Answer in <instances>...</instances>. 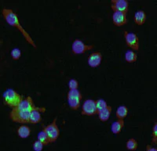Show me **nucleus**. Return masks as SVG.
I'll return each instance as SVG.
<instances>
[{"label":"nucleus","mask_w":157,"mask_h":151,"mask_svg":"<svg viewBox=\"0 0 157 151\" xmlns=\"http://www.w3.org/2000/svg\"><path fill=\"white\" fill-rule=\"evenodd\" d=\"M68 87H69V90H76L78 89V83L77 80L75 79H71L68 82Z\"/></svg>","instance_id":"393cba45"},{"label":"nucleus","mask_w":157,"mask_h":151,"mask_svg":"<svg viewBox=\"0 0 157 151\" xmlns=\"http://www.w3.org/2000/svg\"><path fill=\"white\" fill-rule=\"evenodd\" d=\"M43 132L47 134L51 142H54L60 135V130L57 124V117H55L53 122L43 128Z\"/></svg>","instance_id":"39448f33"},{"label":"nucleus","mask_w":157,"mask_h":151,"mask_svg":"<svg viewBox=\"0 0 157 151\" xmlns=\"http://www.w3.org/2000/svg\"><path fill=\"white\" fill-rule=\"evenodd\" d=\"M82 99V96L78 89L76 90H69L67 94V100L69 107L72 110H78L80 107L81 100Z\"/></svg>","instance_id":"20e7f679"},{"label":"nucleus","mask_w":157,"mask_h":151,"mask_svg":"<svg viewBox=\"0 0 157 151\" xmlns=\"http://www.w3.org/2000/svg\"><path fill=\"white\" fill-rule=\"evenodd\" d=\"M2 17H3L4 20H5L6 22L8 24L10 25L11 27L13 28H16L21 33L22 35H23L24 38L25 39V40H26V41H27L32 47H34L35 49L37 48L34 40L32 39L30 35H29V33L25 31V29L22 27L21 23H20L19 18H18L16 13L13 12V9H6V8H4V9H2Z\"/></svg>","instance_id":"f257e3e1"},{"label":"nucleus","mask_w":157,"mask_h":151,"mask_svg":"<svg viewBox=\"0 0 157 151\" xmlns=\"http://www.w3.org/2000/svg\"><path fill=\"white\" fill-rule=\"evenodd\" d=\"M146 151H157V149H156V148L152 147V146H150V145H147Z\"/></svg>","instance_id":"bb28decb"},{"label":"nucleus","mask_w":157,"mask_h":151,"mask_svg":"<svg viewBox=\"0 0 157 151\" xmlns=\"http://www.w3.org/2000/svg\"><path fill=\"white\" fill-rule=\"evenodd\" d=\"M29 117H30V113L19 110L17 107L12 108L11 112L10 113V118L11 121L20 124L29 123Z\"/></svg>","instance_id":"7ed1b4c3"},{"label":"nucleus","mask_w":157,"mask_h":151,"mask_svg":"<svg viewBox=\"0 0 157 151\" xmlns=\"http://www.w3.org/2000/svg\"><path fill=\"white\" fill-rule=\"evenodd\" d=\"M82 115L93 116L98 114L96 108V102L93 100H86L82 107Z\"/></svg>","instance_id":"6e6552de"},{"label":"nucleus","mask_w":157,"mask_h":151,"mask_svg":"<svg viewBox=\"0 0 157 151\" xmlns=\"http://www.w3.org/2000/svg\"><path fill=\"white\" fill-rule=\"evenodd\" d=\"M152 143L156 144L157 143V123L155 122L152 128Z\"/></svg>","instance_id":"b1692460"},{"label":"nucleus","mask_w":157,"mask_h":151,"mask_svg":"<svg viewBox=\"0 0 157 151\" xmlns=\"http://www.w3.org/2000/svg\"><path fill=\"white\" fill-rule=\"evenodd\" d=\"M46 111L45 107H39L36 110H32L30 113V117H29V123L31 124H38L41 122L42 117L41 114Z\"/></svg>","instance_id":"9b49d317"},{"label":"nucleus","mask_w":157,"mask_h":151,"mask_svg":"<svg viewBox=\"0 0 157 151\" xmlns=\"http://www.w3.org/2000/svg\"><path fill=\"white\" fill-rule=\"evenodd\" d=\"M96 108H97V112H100L101 110H104L108 106L107 103L104 100H96Z\"/></svg>","instance_id":"4be33fe9"},{"label":"nucleus","mask_w":157,"mask_h":151,"mask_svg":"<svg viewBox=\"0 0 157 151\" xmlns=\"http://www.w3.org/2000/svg\"><path fill=\"white\" fill-rule=\"evenodd\" d=\"M137 54L132 50H128L125 53V60L128 63H134L137 61Z\"/></svg>","instance_id":"aec40b11"},{"label":"nucleus","mask_w":157,"mask_h":151,"mask_svg":"<svg viewBox=\"0 0 157 151\" xmlns=\"http://www.w3.org/2000/svg\"><path fill=\"white\" fill-rule=\"evenodd\" d=\"M37 140H39V142H41L43 146H47V145H49V144L52 143L51 141H50V139H49V137L47 136V134L45 133L43 131H42V132H40L39 133V135H38Z\"/></svg>","instance_id":"6ab92c4d"},{"label":"nucleus","mask_w":157,"mask_h":151,"mask_svg":"<svg viewBox=\"0 0 157 151\" xmlns=\"http://www.w3.org/2000/svg\"><path fill=\"white\" fill-rule=\"evenodd\" d=\"M128 114V108L126 106H120L116 110V115L118 119H124Z\"/></svg>","instance_id":"a211bd4d"},{"label":"nucleus","mask_w":157,"mask_h":151,"mask_svg":"<svg viewBox=\"0 0 157 151\" xmlns=\"http://www.w3.org/2000/svg\"><path fill=\"white\" fill-rule=\"evenodd\" d=\"M93 49V45H86L79 39H75L72 43V46H71L72 53L75 54L85 53L86 51H89Z\"/></svg>","instance_id":"423d86ee"},{"label":"nucleus","mask_w":157,"mask_h":151,"mask_svg":"<svg viewBox=\"0 0 157 151\" xmlns=\"http://www.w3.org/2000/svg\"><path fill=\"white\" fill-rule=\"evenodd\" d=\"M113 21L116 26L121 27L127 24V14L120 12H114L113 15Z\"/></svg>","instance_id":"f8f14e48"},{"label":"nucleus","mask_w":157,"mask_h":151,"mask_svg":"<svg viewBox=\"0 0 157 151\" xmlns=\"http://www.w3.org/2000/svg\"><path fill=\"white\" fill-rule=\"evenodd\" d=\"M10 55L13 60L17 61L21 57V50L19 49H13V50H11Z\"/></svg>","instance_id":"5701e85b"},{"label":"nucleus","mask_w":157,"mask_h":151,"mask_svg":"<svg viewBox=\"0 0 157 151\" xmlns=\"http://www.w3.org/2000/svg\"><path fill=\"white\" fill-rule=\"evenodd\" d=\"M17 135L20 138H21V139H26L31 134V129L29 126L27 125H21V126H20L19 128H17Z\"/></svg>","instance_id":"f3484780"},{"label":"nucleus","mask_w":157,"mask_h":151,"mask_svg":"<svg viewBox=\"0 0 157 151\" xmlns=\"http://www.w3.org/2000/svg\"><path fill=\"white\" fill-rule=\"evenodd\" d=\"M124 127V120L123 119H118L117 121L113 122L112 124L111 130L113 134H120L121 132L122 129Z\"/></svg>","instance_id":"2eb2a0df"},{"label":"nucleus","mask_w":157,"mask_h":151,"mask_svg":"<svg viewBox=\"0 0 157 151\" xmlns=\"http://www.w3.org/2000/svg\"><path fill=\"white\" fill-rule=\"evenodd\" d=\"M16 107L19 109V110L29 113H31L32 110H36V109L39 108V107H37L35 105L33 100H32V97H30V96H27L25 99H23L22 101Z\"/></svg>","instance_id":"1a4fd4ad"},{"label":"nucleus","mask_w":157,"mask_h":151,"mask_svg":"<svg viewBox=\"0 0 157 151\" xmlns=\"http://www.w3.org/2000/svg\"><path fill=\"white\" fill-rule=\"evenodd\" d=\"M112 9L114 12H120L127 14L128 12L129 3L126 0H112Z\"/></svg>","instance_id":"9d476101"},{"label":"nucleus","mask_w":157,"mask_h":151,"mask_svg":"<svg viewBox=\"0 0 157 151\" xmlns=\"http://www.w3.org/2000/svg\"><path fill=\"white\" fill-rule=\"evenodd\" d=\"M112 110L113 108L110 106H107L104 110H101L100 112H98V117L99 119L101 121H107L109 120V117H110V114L112 113Z\"/></svg>","instance_id":"dca6fc26"},{"label":"nucleus","mask_w":157,"mask_h":151,"mask_svg":"<svg viewBox=\"0 0 157 151\" xmlns=\"http://www.w3.org/2000/svg\"><path fill=\"white\" fill-rule=\"evenodd\" d=\"M33 149L35 151H42L43 150V145L41 143V142H39V140L35 141L34 143H33Z\"/></svg>","instance_id":"a878e982"},{"label":"nucleus","mask_w":157,"mask_h":151,"mask_svg":"<svg viewBox=\"0 0 157 151\" xmlns=\"http://www.w3.org/2000/svg\"><path fill=\"white\" fill-rule=\"evenodd\" d=\"M124 39H125L127 46L135 51L139 50V39L137 35L128 31H124Z\"/></svg>","instance_id":"0eeeda50"},{"label":"nucleus","mask_w":157,"mask_h":151,"mask_svg":"<svg viewBox=\"0 0 157 151\" xmlns=\"http://www.w3.org/2000/svg\"><path fill=\"white\" fill-rule=\"evenodd\" d=\"M134 23L137 25H142L146 21V13L143 10H138L135 13L134 17Z\"/></svg>","instance_id":"4468645a"},{"label":"nucleus","mask_w":157,"mask_h":151,"mask_svg":"<svg viewBox=\"0 0 157 151\" xmlns=\"http://www.w3.org/2000/svg\"><path fill=\"white\" fill-rule=\"evenodd\" d=\"M102 61V55L100 52L92 53L88 57V64L91 68H97Z\"/></svg>","instance_id":"ddd939ff"},{"label":"nucleus","mask_w":157,"mask_h":151,"mask_svg":"<svg viewBox=\"0 0 157 151\" xmlns=\"http://www.w3.org/2000/svg\"><path fill=\"white\" fill-rule=\"evenodd\" d=\"M126 147L128 150L134 151L137 149V142L135 139L131 138V139H128L126 143Z\"/></svg>","instance_id":"412c9836"},{"label":"nucleus","mask_w":157,"mask_h":151,"mask_svg":"<svg viewBox=\"0 0 157 151\" xmlns=\"http://www.w3.org/2000/svg\"><path fill=\"white\" fill-rule=\"evenodd\" d=\"M22 100H23V97L21 95H20L13 89H7L3 93L4 103L11 108L17 107Z\"/></svg>","instance_id":"f03ea898"}]
</instances>
